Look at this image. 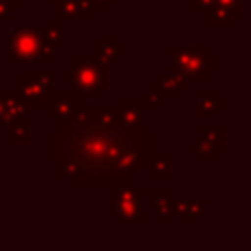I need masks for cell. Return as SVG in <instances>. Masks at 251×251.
Masks as SVG:
<instances>
[{
    "label": "cell",
    "instance_id": "1",
    "mask_svg": "<svg viewBox=\"0 0 251 251\" xmlns=\"http://www.w3.org/2000/svg\"><path fill=\"white\" fill-rule=\"evenodd\" d=\"M53 133L45 137V161L53 163L59 159H75L82 171H106L116 169L120 155L141 137L129 133H112L98 129H84L71 118L53 120ZM118 171V169H116Z\"/></svg>",
    "mask_w": 251,
    "mask_h": 251
},
{
    "label": "cell",
    "instance_id": "2",
    "mask_svg": "<svg viewBox=\"0 0 251 251\" xmlns=\"http://www.w3.org/2000/svg\"><path fill=\"white\" fill-rule=\"evenodd\" d=\"M71 63V84L82 100H98L100 94L110 88V65L104 63L96 53H73Z\"/></svg>",
    "mask_w": 251,
    "mask_h": 251
},
{
    "label": "cell",
    "instance_id": "3",
    "mask_svg": "<svg viewBox=\"0 0 251 251\" xmlns=\"http://www.w3.org/2000/svg\"><path fill=\"white\" fill-rule=\"evenodd\" d=\"M8 57L12 65H51L55 63V47L47 41L43 27H14L10 31Z\"/></svg>",
    "mask_w": 251,
    "mask_h": 251
},
{
    "label": "cell",
    "instance_id": "4",
    "mask_svg": "<svg viewBox=\"0 0 251 251\" xmlns=\"http://www.w3.org/2000/svg\"><path fill=\"white\" fill-rule=\"evenodd\" d=\"M169 55V73L178 75L188 82H206L216 71V57L206 49V45H173Z\"/></svg>",
    "mask_w": 251,
    "mask_h": 251
},
{
    "label": "cell",
    "instance_id": "5",
    "mask_svg": "<svg viewBox=\"0 0 251 251\" xmlns=\"http://www.w3.org/2000/svg\"><path fill=\"white\" fill-rule=\"evenodd\" d=\"M143 188H137L135 184L108 188V214L120 226H143Z\"/></svg>",
    "mask_w": 251,
    "mask_h": 251
},
{
    "label": "cell",
    "instance_id": "6",
    "mask_svg": "<svg viewBox=\"0 0 251 251\" xmlns=\"http://www.w3.org/2000/svg\"><path fill=\"white\" fill-rule=\"evenodd\" d=\"M135 184V173L127 171H80L73 180L71 186L75 190H98V188H116V186H131Z\"/></svg>",
    "mask_w": 251,
    "mask_h": 251
},
{
    "label": "cell",
    "instance_id": "7",
    "mask_svg": "<svg viewBox=\"0 0 251 251\" xmlns=\"http://www.w3.org/2000/svg\"><path fill=\"white\" fill-rule=\"evenodd\" d=\"M80 106H82V98L75 88H71V90H51L47 94L43 110H45V116L51 118V120H67Z\"/></svg>",
    "mask_w": 251,
    "mask_h": 251
},
{
    "label": "cell",
    "instance_id": "8",
    "mask_svg": "<svg viewBox=\"0 0 251 251\" xmlns=\"http://www.w3.org/2000/svg\"><path fill=\"white\" fill-rule=\"evenodd\" d=\"M143 104L137 98H120L116 102V112L122 124V131L129 133L131 137H141L143 129Z\"/></svg>",
    "mask_w": 251,
    "mask_h": 251
},
{
    "label": "cell",
    "instance_id": "9",
    "mask_svg": "<svg viewBox=\"0 0 251 251\" xmlns=\"http://www.w3.org/2000/svg\"><path fill=\"white\" fill-rule=\"evenodd\" d=\"M18 92L22 94V98L25 100V104L29 108H43L47 94L51 90L43 88L37 80V73L31 71H22L18 75Z\"/></svg>",
    "mask_w": 251,
    "mask_h": 251
},
{
    "label": "cell",
    "instance_id": "10",
    "mask_svg": "<svg viewBox=\"0 0 251 251\" xmlns=\"http://www.w3.org/2000/svg\"><path fill=\"white\" fill-rule=\"evenodd\" d=\"M204 14H206V27L208 29H229V27H233L235 20L243 18L241 8H227L222 4H214Z\"/></svg>",
    "mask_w": 251,
    "mask_h": 251
},
{
    "label": "cell",
    "instance_id": "11",
    "mask_svg": "<svg viewBox=\"0 0 251 251\" xmlns=\"http://www.w3.org/2000/svg\"><path fill=\"white\" fill-rule=\"evenodd\" d=\"M0 102H2V126H10L16 118L27 116L29 106L16 90H0Z\"/></svg>",
    "mask_w": 251,
    "mask_h": 251
},
{
    "label": "cell",
    "instance_id": "12",
    "mask_svg": "<svg viewBox=\"0 0 251 251\" xmlns=\"http://www.w3.org/2000/svg\"><path fill=\"white\" fill-rule=\"evenodd\" d=\"M126 53H127V47L122 45L116 35H102V37L98 39V53H96V55H98L104 63L116 65V63L120 61V57H124Z\"/></svg>",
    "mask_w": 251,
    "mask_h": 251
},
{
    "label": "cell",
    "instance_id": "13",
    "mask_svg": "<svg viewBox=\"0 0 251 251\" xmlns=\"http://www.w3.org/2000/svg\"><path fill=\"white\" fill-rule=\"evenodd\" d=\"M153 208L163 226H169L173 220V194L169 188H153Z\"/></svg>",
    "mask_w": 251,
    "mask_h": 251
},
{
    "label": "cell",
    "instance_id": "14",
    "mask_svg": "<svg viewBox=\"0 0 251 251\" xmlns=\"http://www.w3.org/2000/svg\"><path fill=\"white\" fill-rule=\"evenodd\" d=\"M151 178L153 180H169L171 178V171H173V161H171V153L169 151H153L151 159Z\"/></svg>",
    "mask_w": 251,
    "mask_h": 251
},
{
    "label": "cell",
    "instance_id": "15",
    "mask_svg": "<svg viewBox=\"0 0 251 251\" xmlns=\"http://www.w3.org/2000/svg\"><path fill=\"white\" fill-rule=\"evenodd\" d=\"M188 151H192L196 155V159L202 161V163H214L216 157L220 153H224L220 147H216L214 143H210L206 139H200V137H196V141L188 145Z\"/></svg>",
    "mask_w": 251,
    "mask_h": 251
},
{
    "label": "cell",
    "instance_id": "16",
    "mask_svg": "<svg viewBox=\"0 0 251 251\" xmlns=\"http://www.w3.org/2000/svg\"><path fill=\"white\" fill-rule=\"evenodd\" d=\"M80 171H82V167L75 159L53 161V176H55V180H73Z\"/></svg>",
    "mask_w": 251,
    "mask_h": 251
},
{
    "label": "cell",
    "instance_id": "17",
    "mask_svg": "<svg viewBox=\"0 0 251 251\" xmlns=\"http://www.w3.org/2000/svg\"><path fill=\"white\" fill-rule=\"evenodd\" d=\"M224 106H226V102H224L222 98H218L216 92L212 90L210 94L198 98V104H196V116H198V118H210V116L218 114Z\"/></svg>",
    "mask_w": 251,
    "mask_h": 251
},
{
    "label": "cell",
    "instance_id": "18",
    "mask_svg": "<svg viewBox=\"0 0 251 251\" xmlns=\"http://www.w3.org/2000/svg\"><path fill=\"white\" fill-rule=\"evenodd\" d=\"M63 22H65V20L53 16V18H49V20L45 22V25H43L45 37H47V41H49L53 47H61V45L65 43V24H63Z\"/></svg>",
    "mask_w": 251,
    "mask_h": 251
},
{
    "label": "cell",
    "instance_id": "19",
    "mask_svg": "<svg viewBox=\"0 0 251 251\" xmlns=\"http://www.w3.org/2000/svg\"><path fill=\"white\" fill-rule=\"evenodd\" d=\"M10 143L12 145H24L29 141V120L27 116L16 118L10 126Z\"/></svg>",
    "mask_w": 251,
    "mask_h": 251
},
{
    "label": "cell",
    "instance_id": "20",
    "mask_svg": "<svg viewBox=\"0 0 251 251\" xmlns=\"http://www.w3.org/2000/svg\"><path fill=\"white\" fill-rule=\"evenodd\" d=\"M53 2V10L55 16L61 20H82L80 8H78V0H49Z\"/></svg>",
    "mask_w": 251,
    "mask_h": 251
},
{
    "label": "cell",
    "instance_id": "21",
    "mask_svg": "<svg viewBox=\"0 0 251 251\" xmlns=\"http://www.w3.org/2000/svg\"><path fill=\"white\" fill-rule=\"evenodd\" d=\"M196 137L214 143V145L220 147L222 151L226 149V145H224V126H214V127H204V126H200V127L196 129Z\"/></svg>",
    "mask_w": 251,
    "mask_h": 251
},
{
    "label": "cell",
    "instance_id": "22",
    "mask_svg": "<svg viewBox=\"0 0 251 251\" xmlns=\"http://www.w3.org/2000/svg\"><path fill=\"white\" fill-rule=\"evenodd\" d=\"M159 82H163L165 86H169V88H173V90H176V92H180V94L190 88V82H188L186 78H182V76H178V75H173V73L163 75V76L159 78Z\"/></svg>",
    "mask_w": 251,
    "mask_h": 251
},
{
    "label": "cell",
    "instance_id": "23",
    "mask_svg": "<svg viewBox=\"0 0 251 251\" xmlns=\"http://www.w3.org/2000/svg\"><path fill=\"white\" fill-rule=\"evenodd\" d=\"M206 204H208V200H206L204 196H198V198H188V214H190L192 218H196V220H198V218L204 214Z\"/></svg>",
    "mask_w": 251,
    "mask_h": 251
},
{
    "label": "cell",
    "instance_id": "24",
    "mask_svg": "<svg viewBox=\"0 0 251 251\" xmlns=\"http://www.w3.org/2000/svg\"><path fill=\"white\" fill-rule=\"evenodd\" d=\"M165 102V98L155 90V88H151L147 94H143V98H141V104H143V108H157V106H161Z\"/></svg>",
    "mask_w": 251,
    "mask_h": 251
},
{
    "label": "cell",
    "instance_id": "25",
    "mask_svg": "<svg viewBox=\"0 0 251 251\" xmlns=\"http://www.w3.org/2000/svg\"><path fill=\"white\" fill-rule=\"evenodd\" d=\"M151 88H155L165 100H178L180 98V92H176V90H173V88H169V86H165L163 82H159V80H155L153 84H151Z\"/></svg>",
    "mask_w": 251,
    "mask_h": 251
},
{
    "label": "cell",
    "instance_id": "26",
    "mask_svg": "<svg viewBox=\"0 0 251 251\" xmlns=\"http://www.w3.org/2000/svg\"><path fill=\"white\" fill-rule=\"evenodd\" d=\"M216 4V0H188V10L192 12H206L208 8H212Z\"/></svg>",
    "mask_w": 251,
    "mask_h": 251
},
{
    "label": "cell",
    "instance_id": "27",
    "mask_svg": "<svg viewBox=\"0 0 251 251\" xmlns=\"http://www.w3.org/2000/svg\"><path fill=\"white\" fill-rule=\"evenodd\" d=\"M37 80H39V84H41L43 88H47V90H53L55 75H53V73H39V75H37Z\"/></svg>",
    "mask_w": 251,
    "mask_h": 251
},
{
    "label": "cell",
    "instance_id": "28",
    "mask_svg": "<svg viewBox=\"0 0 251 251\" xmlns=\"http://www.w3.org/2000/svg\"><path fill=\"white\" fill-rule=\"evenodd\" d=\"M78 8H80V14H82V20H88L94 12V2L92 0H78Z\"/></svg>",
    "mask_w": 251,
    "mask_h": 251
},
{
    "label": "cell",
    "instance_id": "29",
    "mask_svg": "<svg viewBox=\"0 0 251 251\" xmlns=\"http://www.w3.org/2000/svg\"><path fill=\"white\" fill-rule=\"evenodd\" d=\"M12 18V8H10V4L6 2V0H0V20L4 22V20H10Z\"/></svg>",
    "mask_w": 251,
    "mask_h": 251
},
{
    "label": "cell",
    "instance_id": "30",
    "mask_svg": "<svg viewBox=\"0 0 251 251\" xmlns=\"http://www.w3.org/2000/svg\"><path fill=\"white\" fill-rule=\"evenodd\" d=\"M92 2H94V12H106L110 8V4L116 0H92Z\"/></svg>",
    "mask_w": 251,
    "mask_h": 251
},
{
    "label": "cell",
    "instance_id": "31",
    "mask_svg": "<svg viewBox=\"0 0 251 251\" xmlns=\"http://www.w3.org/2000/svg\"><path fill=\"white\" fill-rule=\"evenodd\" d=\"M216 4H222L227 8H241V0H216Z\"/></svg>",
    "mask_w": 251,
    "mask_h": 251
},
{
    "label": "cell",
    "instance_id": "32",
    "mask_svg": "<svg viewBox=\"0 0 251 251\" xmlns=\"http://www.w3.org/2000/svg\"><path fill=\"white\" fill-rule=\"evenodd\" d=\"M6 2L10 4L12 12H18V10H20V0H6Z\"/></svg>",
    "mask_w": 251,
    "mask_h": 251
},
{
    "label": "cell",
    "instance_id": "33",
    "mask_svg": "<svg viewBox=\"0 0 251 251\" xmlns=\"http://www.w3.org/2000/svg\"><path fill=\"white\" fill-rule=\"evenodd\" d=\"M0 80H2V65H0Z\"/></svg>",
    "mask_w": 251,
    "mask_h": 251
},
{
    "label": "cell",
    "instance_id": "34",
    "mask_svg": "<svg viewBox=\"0 0 251 251\" xmlns=\"http://www.w3.org/2000/svg\"><path fill=\"white\" fill-rule=\"evenodd\" d=\"M0 27H2V20H0Z\"/></svg>",
    "mask_w": 251,
    "mask_h": 251
},
{
    "label": "cell",
    "instance_id": "35",
    "mask_svg": "<svg viewBox=\"0 0 251 251\" xmlns=\"http://www.w3.org/2000/svg\"><path fill=\"white\" fill-rule=\"evenodd\" d=\"M0 53H2V47H0Z\"/></svg>",
    "mask_w": 251,
    "mask_h": 251
}]
</instances>
